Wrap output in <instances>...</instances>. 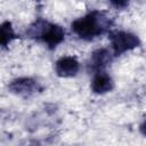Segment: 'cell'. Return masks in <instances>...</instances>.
I'll return each mask as SVG.
<instances>
[{
    "mask_svg": "<svg viewBox=\"0 0 146 146\" xmlns=\"http://www.w3.org/2000/svg\"><path fill=\"white\" fill-rule=\"evenodd\" d=\"M113 21L104 11L92 10L72 23L73 32L83 40H92L111 30Z\"/></svg>",
    "mask_w": 146,
    "mask_h": 146,
    "instance_id": "obj_1",
    "label": "cell"
},
{
    "mask_svg": "<svg viewBox=\"0 0 146 146\" xmlns=\"http://www.w3.org/2000/svg\"><path fill=\"white\" fill-rule=\"evenodd\" d=\"M115 8H124L128 6L130 0H108Z\"/></svg>",
    "mask_w": 146,
    "mask_h": 146,
    "instance_id": "obj_9",
    "label": "cell"
},
{
    "mask_svg": "<svg viewBox=\"0 0 146 146\" xmlns=\"http://www.w3.org/2000/svg\"><path fill=\"white\" fill-rule=\"evenodd\" d=\"M27 36L46 43L49 48H55L65 39V31L60 25L50 23L42 18L34 21L26 30Z\"/></svg>",
    "mask_w": 146,
    "mask_h": 146,
    "instance_id": "obj_2",
    "label": "cell"
},
{
    "mask_svg": "<svg viewBox=\"0 0 146 146\" xmlns=\"http://www.w3.org/2000/svg\"><path fill=\"white\" fill-rule=\"evenodd\" d=\"M16 38H17V35L11 26V23L3 22L0 25V46L6 47Z\"/></svg>",
    "mask_w": 146,
    "mask_h": 146,
    "instance_id": "obj_8",
    "label": "cell"
},
{
    "mask_svg": "<svg viewBox=\"0 0 146 146\" xmlns=\"http://www.w3.org/2000/svg\"><path fill=\"white\" fill-rule=\"evenodd\" d=\"M55 70L58 76L62 78H71L76 75V73L80 70V64L76 60V58L71 56H65L59 58L56 62Z\"/></svg>",
    "mask_w": 146,
    "mask_h": 146,
    "instance_id": "obj_5",
    "label": "cell"
},
{
    "mask_svg": "<svg viewBox=\"0 0 146 146\" xmlns=\"http://www.w3.org/2000/svg\"><path fill=\"white\" fill-rule=\"evenodd\" d=\"M110 39L114 56H120L140 46L139 38L125 31H112L110 33Z\"/></svg>",
    "mask_w": 146,
    "mask_h": 146,
    "instance_id": "obj_3",
    "label": "cell"
},
{
    "mask_svg": "<svg viewBox=\"0 0 146 146\" xmlns=\"http://www.w3.org/2000/svg\"><path fill=\"white\" fill-rule=\"evenodd\" d=\"M35 1H40V0H35Z\"/></svg>",
    "mask_w": 146,
    "mask_h": 146,
    "instance_id": "obj_10",
    "label": "cell"
},
{
    "mask_svg": "<svg viewBox=\"0 0 146 146\" xmlns=\"http://www.w3.org/2000/svg\"><path fill=\"white\" fill-rule=\"evenodd\" d=\"M113 88H114V81L108 74H106L104 71L96 72L91 82V90L95 94L103 95L111 91Z\"/></svg>",
    "mask_w": 146,
    "mask_h": 146,
    "instance_id": "obj_6",
    "label": "cell"
},
{
    "mask_svg": "<svg viewBox=\"0 0 146 146\" xmlns=\"http://www.w3.org/2000/svg\"><path fill=\"white\" fill-rule=\"evenodd\" d=\"M8 88L13 94L22 97H30L35 92H39L42 90V87L40 86V83L36 80L31 78L15 79L9 83Z\"/></svg>",
    "mask_w": 146,
    "mask_h": 146,
    "instance_id": "obj_4",
    "label": "cell"
},
{
    "mask_svg": "<svg viewBox=\"0 0 146 146\" xmlns=\"http://www.w3.org/2000/svg\"><path fill=\"white\" fill-rule=\"evenodd\" d=\"M112 60V55L106 48H100L91 54L90 58V70L94 72L103 71Z\"/></svg>",
    "mask_w": 146,
    "mask_h": 146,
    "instance_id": "obj_7",
    "label": "cell"
}]
</instances>
